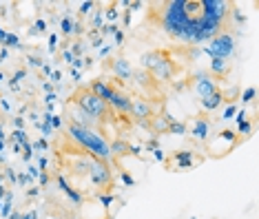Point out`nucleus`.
<instances>
[{"mask_svg": "<svg viewBox=\"0 0 259 219\" xmlns=\"http://www.w3.org/2000/svg\"><path fill=\"white\" fill-rule=\"evenodd\" d=\"M233 14L228 0H166L151 3L149 18L173 40L202 45L224 33Z\"/></svg>", "mask_w": 259, "mask_h": 219, "instance_id": "1", "label": "nucleus"}, {"mask_svg": "<svg viewBox=\"0 0 259 219\" xmlns=\"http://www.w3.org/2000/svg\"><path fill=\"white\" fill-rule=\"evenodd\" d=\"M67 133L71 142L78 149H82L84 153H89L91 157L96 159H102V162H109L111 164V149H109V142L102 138V135H98L96 131H91V128H82V126H75V124H69L67 126Z\"/></svg>", "mask_w": 259, "mask_h": 219, "instance_id": "2", "label": "nucleus"}, {"mask_svg": "<svg viewBox=\"0 0 259 219\" xmlns=\"http://www.w3.org/2000/svg\"><path fill=\"white\" fill-rule=\"evenodd\" d=\"M71 102L75 106H80L89 117H93L96 122H104L107 117H111V106L104 102L100 96L91 91L89 86L87 89H78V91L71 96Z\"/></svg>", "mask_w": 259, "mask_h": 219, "instance_id": "3", "label": "nucleus"}, {"mask_svg": "<svg viewBox=\"0 0 259 219\" xmlns=\"http://www.w3.org/2000/svg\"><path fill=\"white\" fill-rule=\"evenodd\" d=\"M142 69L149 71V73L153 75V78L166 82L175 75V64L173 60H170V56L166 51H149L142 56Z\"/></svg>", "mask_w": 259, "mask_h": 219, "instance_id": "4", "label": "nucleus"}, {"mask_svg": "<svg viewBox=\"0 0 259 219\" xmlns=\"http://www.w3.org/2000/svg\"><path fill=\"white\" fill-rule=\"evenodd\" d=\"M204 51L210 58H220V60H228L235 53V38L228 31L215 35L213 40H208V45L204 47Z\"/></svg>", "mask_w": 259, "mask_h": 219, "instance_id": "5", "label": "nucleus"}, {"mask_svg": "<svg viewBox=\"0 0 259 219\" xmlns=\"http://www.w3.org/2000/svg\"><path fill=\"white\" fill-rule=\"evenodd\" d=\"M91 180L93 186L98 188H111L113 186V166L109 162H102V159H93L91 170L87 175Z\"/></svg>", "mask_w": 259, "mask_h": 219, "instance_id": "6", "label": "nucleus"}, {"mask_svg": "<svg viewBox=\"0 0 259 219\" xmlns=\"http://www.w3.org/2000/svg\"><path fill=\"white\" fill-rule=\"evenodd\" d=\"M93 159H96V157H91L89 153H84L82 149H78V146H75V151H71V155H67V159H64V166L71 170L73 175L84 177V175H89Z\"/></svg>", "mask_w": 259, "mask_h": 219, "instance_id": "7", "label": "nucleus"}, {"mask_svg": "<svg viewBox=\"0 0 259 219\" xmlns=\"http://www.w3.org/2000/svg\"><path fill=\"white\" fill-rule=\"evenodd\" d=\"M220 89H217L215 84V80L210 78V75H197V80H195V93L199 96V100H206V98H210L213 93H217Z\"/></svg>", "mask_w": 259, "mask_h": 219, "instance_id": "8", "label": "nucleus"}, {"mask_svg": "<svg viewBox=\"0 0 259 219\" xmlns=\"http://www.w3.org/2000/svg\"><path fill=\"white\" fill-rule=\"evenodd\" d=\"M107 104L111 109L120 111V113H131V98H128L124 91H120V89H113V93H111V98L107 100Z\"/></svg>", "mask_w": 259, "mask_h": 219, "instance_id": "9", "label": "nucleus"}, {"mask_svg": "<svg viewBox=\"0 0 259 219\" xmlns=\"http://www.w3.org/2000/svg\"><path fill=\"white\" fill-rule=\"evenodd\" d=\"M131 113L135 117H140V120H151V117H155V111H153V102L144 98H138V100H131Z\"/></svg>", "mask_w": 259, "mask_h": 219, "instance_id": "10", "label": "nucleus"}, {"mask_svg": "<svg viewBox=\"0 0 259 219\" xmlns=\"http://www.w3.org/2000/svg\"><path fill=\"white\" fill-rule=\"evenodd\" d=\"M208 133H210V122L208 117H197L193 122V128H191V135L197 140H208Z\"/></svg>", "mask_w": 259, "mask_h": 219, "instance_id": "11", "label": "nucleus"}, {"mask_svg": "<svg viewBox=\"0 0 259 219\" xmlns=\"http://www.w3.org/2000/svg\"><path fill=\"white\" fill-rule=\"evenodd\" d=\"M89 89H91L93 93H96V96H100V98L104 100V102H107V100L111 98V93H113V89H115V86H113V84H109L107 80H93L91 84H89Z\"/></svg>", "mask_w": 259, "mask_h": 219, "instance_id": "12", "label": "nucleus"}, {"mask_svg": "<svg viewBox=\"0 0 259 219\" xmlns=\"http://www.w3.org/2000/svg\"><path fill=\"white\" fill-rule=\"evenodd\" d=\"M173 162L178 168H193V164H195V155H193V151H180L173 155Z\"/></svg>", "mask_w": 259, "mask_h": 219, "instance_id": "13", "label": "nucleus"}, {"mask_svg": "<svg viewBox=\"0 0 259 219\" xmlns=\"http://www.w3.org/2000/svg\"><path fill=\"white\" fill-rule=\"evenodd\" d=\"M111 69H113V73H115V75H120L122 80H128V78L133 75L131 64H128L124 58H120V60H113V62H111Z\"/></svg>", "mask_w": 259, "mask_h": 219, "instance_id": "14", "label": "nucleus"}, {"mask_svg": "<svg viewBox=\"0 0 259 219\" xmlns=\"http://www.w3.org/2000/svg\"><path fill=\"white\" fill-rule=\"evenodd\" d=\"M58 188H60V191H62L64 195H67V197H69V199H71V202H73V204H80V202H82L80 193H78V191H73V188H71V186H69V182H67V180H64V177H62V175H60V177H58Z\"/></svg>", "mask_w": 259, "mask_h": 219, "instance_id": "15", "label": "nucleus"}, {"mask_svg": "<svg viewBox=\"0 0 259 219\" xmlns=\"http://www.w3.org/2000/svg\"><path fill=\"white\" fill-rule=\"evenodd\" d=\"M199 102H202V109H204V111H215L217 106H222V102H224V93L217 91V93H213L210 98L199 100Z\"/></svg>", "mask_w": 259, "mask_h": 219, "instance_id": "16", "label": "nucleus"}, {"mask_svg": "<svg viewBox=\"0 0 259 219\" xmlns=\"http://www.w3.org/2000/svg\"><path fill=\"white\" fill-rule=\"evenodd\" d=\"M210 71H213L215 75H226L228 73V62L220 60V58H213V60H210Z\"/></svg>", "mask_w": 259, "mask_h": 219, "instance_id": "17", "label": "nucleus"}, {"mask_svg": "<svg viewBox=\"0 0 259 219\" xmlns=\"http://www.w3.org/2000/svg\"><path fill=\"white\" fill-rule=\"evenodd\" d=\"M111 149V155H126V153H131V146L126 144V142H113V144H109Z\"/></svg>", "mask_w": 259, "mask_h": 219, "instance_id": "18", "label": "nucleus"}, {"mask_svg": "<svg viewBox=\"0 0 259 219\" xmlns=\"http://www.w3.org/2000/svg\"><path fill=\"white\" fill-rule=\"evenodd\" d=\"M60 31H62L64 35H71V33L75 31V25H73L71 18H62V20H60Z\"/></svg>", "mask_w": 259, "mask_h": 219, "instance_id": "19", "label": "nucleus"}, {"mask_svg": "<svg viewBox=\"0 0 259 219\" xmlns=\"http://www.w3.org/2000/svg\"><path fill=\"white\" fill-rule=\"evenodd\" d=\"M168 131L182 135V133H186V126H184V124H180V122H170V124H168Z\"/></svg>", "mask_w": 259, "mask_h": 219, "instance_id": "20", "label": "nucleus"}, {"mask_svg": "<svg viewBox=\"0 0 259 219\" xmlns=\"http://www.w3.org/2000/svg\"><path fill=\"white\" fill-rule=\"evenodd\" d=\"M255 98V86H250V89H246L244 93H241V100H244V102H250V100Z\"/></svg>", "mask_w": 259, "mask_h": 219, "instance_id": "21", "label": "nucleus"}, {"mask_svg": "<svg viewBox=\"0 0 259 219\" xmlns=\"http://www.w3.org/2000/svg\"><path fill=\"white\" fill-rule=\"evenodd\" d=\"M91 7H96V3H82V5H80V14H82V16L89 14Z\"/></svg>", "mask_w": 259, "mask_h": 219, "instance_id": "22", "label": "nucleus"}, {"mask_svg": "<svg viewBox=\"0 0 259 219\" xmlns=\"http://www.w3.org/2000/svg\"><path fill=\"white\" fill-rule=\"evenodd\" d=\"M235 113H237V106H235V104H231V106H228L226 111H224V120H226V117H233Z\"/></svg>", "mask_w": 259, "mask_h": 219, "instance_id": "23", "label": "nucleus"}, {"mask_svg": "<svg viewBox=\"0 0 259 219\" xmlns=\"http://www.w3.org/2000/svg\"><path fill=\"white\" fill-rule=\"evenodd\" d=\"M5 42H7L9 47H18V38H16V35H7V40H5Z\"/></svg>", "mask_w": 259, "mask_h": 219, "instance_id": "24", "label": "nucleus"}, {"mask_svg": "<svg viewBox=\"0 0 259 219\" xmlns=\"http://www.w3.org/2000/svg\"><path fill=\"white\" fill-rule=\"evenodd\" d=\"M100 202H102L104 206H109L111 202H113V197H111V195H100Z\"/></svg>", "mask_w": 259, "mask_h": 219, "instance_id": "25", "label": "nucleus"}, {"mask_svg": "<svg viewBox=\"0 0 259 219\" xmlns=\"http://www.w3.org/2000/svg\"><path fill=\"white\" fill-rule=\"evenodd\" d=\"M122 182H124L126 186H133V180H131V175L128 173H122Z\"/></svg>", "mask_w": 259, "mask_h": 219, "instance_id": "26", "label": "nucleus"}, {"mask_svg": "<svg viewBox=\"0 0 259 219\" xmlns=\"http://www.w3.org/2000/svg\"><path fill=\"white\" fill-rule=\"evenodd\" d=\"M239 131L241 133H248L250 131V124L248 122H239Z\"/></svg>", "mask_w": 259, "mask_h": 219, "instance_id": "27", "label": "nucleus"}, {"mask_svg": "<svg viewBox=\"0 0 259 219\" xmlns=\"http://www.w3.org/2000/svg\"><path fill=\"white\" fill-rule=\"evenodd\" d=\"M51 124H54L56 128H60L62 126V120H60V117H56V115H51Z\"/></svg>", "mask_w": 259, "mask_h": 219, "instance_id": "28", "label": "nucleus"}, {"mask_svg": "<svg viewBox=\"0 0 259 219\" xmlns=\"http://www.w3.org/2000/svg\"><path fill=\"white\" fill-rule=\"evenodd\" d=\"M9 212H11V204H9V202H5V206H3V215L7 217Z\"/></svg>", "mask_w": 259, "mask_h": 219, "instance_id": "29", "label": "nucleus"}, {"mask_svg": "<svg viewBox=\"0 0 259 219\" xmlns=\"http://www.w3.org/2000/svg\"><path fill=\"white\" fill-rule=\"evenodd\" d=\"M80 45H82V42H75V47H73V53H75L78 58L82 56V47H80Z\"/></svg>", "mask_w": 259, "mask_h": 219, "instance_id": "30", "label": "nucleus"}, {"mask_svg": "<svg viewBox=\"0 0 259 219\" xmlns=\"http://www.w3.org/2000/svg\"><path fill=\"white\" fill-rule=\"evenodd\" d=\"M36 146H38V149H49V144H47L45 140H38V142H36Z\"/></svg>", "mask_w": 259, "mask_h": 219, "instance_id": "31", "label": "nucleus"}, {"mask_svg": "<svg viewBox=\"0 0 259 219\" xmlns=\"http://www.w3.org/2000/svg\"><path fill=\"white\" fill-rule=\"evenodd\" d=\"M153 155H155V159H160V162H162V159H164V155H162V151H157V149H153Z\"/></svg>", "mask_w": 259, "mask_h": 219, "instance_id": "32", "label": "nucleus"}, {"mask_svg": "<svg viewBox=\"0 0 259 219\" xmlns=\"http://www.w3.org/2000/svg\"><path fill=\"white\" fill-rule=\"evenodd\" d=\"M47 182H49V175H47V173H42V175H40V184H47Z\"/></svg>", "mask_w": 259, "mask_h": 219, "instance_id": "33", "label": "nucleus"}, {"mask_svg": "<svg viewBox=\"0 0 259 219\" xmlns=\"http://www.w3.org/2000/svg\"><path fill=\"white\" fill-rule=\"evenodd\" d=\"M42 135H51V126H49V124H45V126H42Z\"/></svg>", "mask_w": 259, "mask_h": 219, "instance_id": "34", "label": "nucleus"}, {"mask_svg": "<svg viewBox=\"0 0 259 219\" xmlns=\"http://www.w3.org/2000/svg\"><path fill=\"white\" fill-rule=\"evenodd\" d=\"M64 60H67V62H73V58H71V53H69V51H64Z\"/></svg>", "mask_w": 259, "mask_h": 219, "instance_id": "35", "label": "nucleus"}, {"mask_svg": "<svg viewBox=\"0 0 259 219\" xmlns=\"http://www.w3.org/2000/svg\"><path fill=\"white\" fill-rule=\"evenodd\" d=\"M0 40H3V42H5V40H7V33H5L3 29H0Z\"/></svg>", "mask_w": 259, "mask_h": 219, "instance_id": "36", "label": "nucleus"}]
</instances>
